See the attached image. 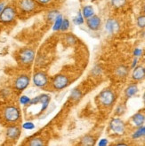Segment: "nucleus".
Wrapping results in <instances>:
<instances>
[{"instance_id": "4468645a", "label": "nucleus", "mask_w": 145, "mask_h": 146, "mask_svg": "<svg viewBox=\"0 0 145 146\" xmlns=\"http://www.w3.org/2000/svg\"><path fill=\"white\" fill-rule=\"evenodd\" d=\"M51 97L47 95V94H41V95H39V104L41 105V111L47 109Z\"/></svg>"}, {"instance_id": "473e14b6", "label": "nucleus", "mask_w": 145, "mask_h": 146, "mask_svg": "<svg viewBox=\"0 0 145 146\" xmlns=\"http://www.w3.org/2000/svg\"><path fill=\"white\" fill-rule=\"evenodd\" d=\"M35 1L41 5H48L52 0H35Z\"/></svg>"}, {"instance_id": "f257e3e1", "label": "nucleus", "mask_w": 145, "mask_h": 146, "mask_svg": "<svg viewBox=\"0 0 145 146\" xmlns=\"http://www.w3.org/2000/svg\"><path fill=\"white\" fill-rule=\"evenodd\" d=\"M4 119L8 123H15L21 118V111L18 107L14 106H8L3 111Z\"/></svg>"}, {"instance_id": "ddd939ff", "label": "nucleus", "mask_w": 145, "mask_h": 146, "mask_svg": "<svg viewBox=\"0 0 145 146\" xmlns=\"http://www.w3.org/2000/svg\"><path fill=\"white\" fill-rule=\"evenodd\" d=\"M132 78L134 81H142L145 79V68L142 66H135L133 71Z\"/></svg>"}, {"instance_id": "5701e85b", "label": "nucleus", "mask_w": 145, "mask_h": 146, "mask_svg": "<svg viewBox=\"0 0 145 146\" xmlns=\"http://www.w3.org/2000/svg\"><path fill=\"white\" fill-rule=\"evenodd\" d=\"M28 144L30 146H42L44 145V142L40 137H34V138L30 140Z\"/></svg>"}, {"instance_id": "6e6552de", "label": "nucleus", "mask_w": 145, "mask_h": 146, "mask_svg": "<svg viewBox=\"0 0 145 146\" xmlns=\"http://www.w3.org/2000/svg\"><path fill=\"white\" fill-rule=\"evenodd\" d=\"M48 83L47 74L44 72H37L33 75V84L38 88H44Z\"/></svg>"}, {"instance_id": "4be33fe9", "label": "nucleus", "mask_w": 145, "mask_h": 146, "mask_svg": "<svg viewBox=\"0 0 145 146\" xmlns=\"http://www.w3.org/2000/svg\"><path fill=\"white\" fill-rule=\"evenodd\" d=\"M110 3L114 8L118 9V8H121L126 5V0H110Z\"/></svg>"}, {"instance_id": "0eeeda50", "label": "nucleus", "mask_w": 145, "mask_h": 146, "mask_svg": "<svg viewBox=\"0 0 145 146\" xmlns=\"http://www.w3.org/2000/svg\"><path fill=\"white\" fill-rule=\"evenodd\" d=\"M30 82V79L27 74L19 75L14 81V89L18 91H23L26 90Z\"/></svg>"}, {"instance_id": "ea45409f", "label": "nucleus", "mask_w": 145, "mask_h": 146, "mask_svg": "<svg viewBox=\"0 0 145 146\" xmlns=\"http://www.w3.org/2000/svg\"><path fill=\"white\" fill-rule=\"evenodd\" d=\"M143 12H144V13H145V5H144V8H143Z\"/></svg>"}, {"instance_id": "72a5a7b5", "label": "nucleus", "mask_w": 145, "mask_h": 146, "mask_svg": "<svg viewBox=\"0 0 145 146\" xmlns=\"http://www.w3.org/2000/svg\"><path fill=\"white\" fill-rule=\"evenodd\" d=\"M142 53V50L141 49H139V48H136V49L134 50V55L135 57H139V56H141Z\"/></svg>"}, {"instance_id": "f8f14e48", "label": "nucleus", "mask_w": 145, "mask_h": 146, "mask_svg": "<svg viewBox=\"0 0 145 146\" xmlns=\"http://www.w3.org/2000/svg\"><path fill=\"white\" fill-rule=\"evenodd\" d=\"M105 29L109 34H115L119 30V23L115 19H109L105 23Z\"/></svg>"}, {"instance_id": "bb28decb", "label": "nucleus", "mask_w": 145, "mask_h": 146, "mask_svg": "<svg viewBox=\"0 0 145 146\" xmlns=\"http://www.w3.org/2000/svg\"><path fill=\"white\" fill-rule=\"evenodd\" d=\"M59 13H59V11H57V10H52V11H50V12L47 13V20H48L49 21H54Z\"/></svg>"}, {"instance_id": "e433bc0d", "label": "nucleus", "mask_w": 145, "mask_h": 146, "mask_svg": "<svg viewBox=\"0 0 145 146\" xmlns=\"http://www.w3.org/2000/svg\"><path fill=\"white\" fill-rule=\"evenodd\" d=\"M5 3L4 2H1L0 3V13H1V12L3 11V9H4V7H5Z\"/></svg>"}, {"instance_id": "9b49d317", "label": "nucleus", "mask_w": 145, "mask_h": 146, "mask_svg": "<svg viewBox=\"0 0 145 146\" xmlns=\"http://www.w3.org/2000/svg\"><path fill=\"white\" fill-rule=\"evenodd\" d=\"M101 24V20L99 16L97 15H93L90 18L87 20V25L89 29L93 31H96L100 29Z\"/></svg>"}, {"instance_id": "f03ea898", "label": "nucleus", "mask_w": 145, "mask_h": 146, "mask_svg": "<svg viewBox=\"0 0 145 146\" xmlns=\"http://www.w3.org/2000/svg\"><path fill=\"white\" fill-rule=\"evenodd\" d=\"M98 99L102 106L105 107H109L114 104L116 100V95L110 89H105L100 92L98 95Z\"/></svg>"}, {"instance_id": "f704fd0d", "label": "nucleus", "mask_w": 145, "mask_h": 146, "mask_svg": "<svg viewBox=\"0 0 145 146\" xmlns=\"http://www.w3.org/2000/svg\"><path fill=\"white\" fill-rule=\"evenodd\" d=\"M107 144H108V140L107 139H101L98 143V145H100V146H105Z\"/></svg>"}, {"instance_id": "c756f323", "label": "nucleus", "mask_w": 145, "mask_h": 146, "mask_svg": "<svg viewBox=\"0 0 145 146\" xmlns=\"http://www.w3.org/2000/svg\"><path fill=\"white\" fill-rule=\"evenodd\" d=\"M70 21L69 20H67V19H63L62 21V26H61V29H60V30L61 31H67L68 29H70Z\"/></svg>"}, {"instance_id": "c9c22d12", "label": "nucleus", "mask_w": 145, "mask_h": 146, "mask_svg": "<svg viewBox=\"0 0 145 146\" xmlns=\"http://www.w3.org/2000/svg\"><path fill=\"white\" fill-rule=\"evenodd\" d=\"M137 58H135L134 59V61H133V64H132V68H134L135 66H136V64H137Z\"/></svg>"}, {"instance_id": "cd10ccee", "label": "nucleus", "mask_w": 145, "mask_h": 146, "mask_svg": "<svg viewBox=\"0 0 145 146\" xmlns=\"http://www.w3.org/2000/svg\"><path fill=\"white\" fill-rule=\"evenodd\" d=\"M65 41H67V42L70 45H73L77 42V38L73 35H71V34H68L65 36Z\"/></svg>"}, {"instance_id": "b1692460", "label": "nucleus", "mask_w": 145, "mask_h": 146, "mask_svg": "<svg viewBox=\"0 0 145 146\" xmlns=\"http://www.w3.org/2000/svg\"><path fill=\"white\" fill-rule=\"evenodd\" d=\"M73 22H74V24L78 25V26L82 25L84 23V16H83L81 12L78 13V14H77V16L75 17L74 20H73Z\"/></svg>"}, {"instance_id": "393cba45", "label": "nucleus", "mask_w": 145, "mask_h": 146, "mask_svg": "<svg viewBox=\"0 0 145 146\" xmlns=\"http://www.w3.org/2000/svg\"><path fill=\"white\" fill-rule=\"evenodd\" d=\"M136 24L140 29H144L145 28V14L140 15L136 19Z\"/></svg>"}, {"instance_id": "7c9ffc66", "label": "nucleus", "mask_w": 145, "mask_h": 146, "mask_svg": "<svg viewBox=\"0 0 145 146\" xmlns=\"http://www.w3.org/2000/svg\"><path fill=\"white\" fill-rule=\"evenodd\" d=\"M22 127L26 130H32L35 128V124H34L33 122H30V121H27V122H24L22 124Z\"/></svg>"}, {"instance_id": "dca6fc26", "label": "nucleus", "mask_w": 145, "mask_h": 146, "mask_svg": "<svg viewBox=\"0 0 145 146\" xmlns=\"http://www.w3.org/2000/svg\"><path fill=\"white\" fill-rule=\"evenodd\" d=\"M137 92H138V86L136 84H130L125 90V95L127 98H130L134 97Z\"/></svg>"}, {"instance_id": "58836bf2", "label": "nucleus", "mask_w": 145, "mask_h": 146, "mask_svg": "<svg viewBox=\"0 0 145 146\" xmlns=\"http://www.w3.org/2000/svg\"><path fill=\"white\" fill-rule=\"evenodd\" d=\"M142 98H143V102H144V104H145V92H144V94H143V97H142Z\"/></svg>"}, {"instance_id": "6ab92c4d", "label": "nucleus", "mask_w": 145, "mask_h": 146, "mask_svg": "<svg viewBox=\"0 0 145 146\" xmlns=\"http://www.w3.org/2000/svg\"><path fill=\"white\" fill-rule=\"evenodd\" d=\"M62 21H63V16L62 14L59 13L57 15V17L55 18V20L54 21V27H53V30L54 31H58L61 29V26H62Z\"/></svg>"}, {"instance_id": "20e7f679", "label": "nucleus", "mask_w": 145, "mask_h": 146, "mask_svg": "<svg viewBox=\"0 0 145 146\" xmlns=\"http://www.w3.org/2000/svg\"><path fill=\"white\" fill-rule=\"evenodd\" d=\"M36 52L31 48H24L19 53L20 62L23 65H30L34 61Z\"/></svg>"}, {"instance_id": "aec40b11", "label": "nucleus", "mask_w": 145, "mask_h": 146, "mask_svg": "<svg viewBox=\"0 0 145 146\" xmlns=\"http://www.w3.org/2000/svg\"><path fill=\"white\" fill-rule=\"evenodd\" d=\"M95 140L92 135L84 136L81 140V144L85 146H92V145H95Z\"/></svg>"}, {"instance_id": "2eb2a0df", "label": "nucleus", "mask_w": 145, "mask_h": 146, "mask_svg": "<svg viewBox=\"0 0 145 146\" xmlns=\"http://www.w3.org/2000/svg\"><path fill=\"white\" fill-rule=\"evenodd\" d=\"M132 121H133V122H134V124L135 126L142 127L145 122V115L141 113H135L133 116Z\"/></svg>"}, {"instance_id": "9d476101", "label": "nucleus", "mask_w": 145, "mask_h": 146, "mask_svg": "<svg viewBox=\"0 0 145 146\" xmlns=\"http://www.w3.org/2000/svg\"><path fill=\"white\" fill-rule=\"evenodd\" d=\"M21 128L16 126V125H12V126H9L7 128H6V136L8 139L10 140H13V141H15L17 140L20 137L21 135Z\"/></svg>"}, {"instance_id": "4c0bfd02", "label": "nucleus", "mask_w": 145, "mask_h": 146, "mask_svg": "<svg viewBox=\"0 0 145 146\" xmlns=\"http://www.w3.org/2000/svg\"><path fill=\"white\" fill-rule=\"evenodd\" d=\"M117 145H126V143H117Z\"/></svg>"}, {"instance_id": "423d86ee", "label": "nucleus", "mask_w": 145, "mask_h": 146, "mask_svg": "<svg viewBox=\"0 0 145 146\" xmlns=\"http://www.w3.org/2000/svg\"><path fill=\"white\" fill-rule=\"evenodd\" d=\"M109 128L116 135H123L126 130V125L124 121L119 118L112 119L109 123Z\"/></svg>"}, {"instance_id": "a211bd4d", "label": "nucleus", "mask_w": 145, "mask_h": 146, "mask_svg": "<svg viewBox=\"0 0 145 146\" xmlns=\"http://www.w3.org/2000/svg\"><path fill=\"white\" fill-rule=\"evenodd\" d=\"M82 14L84 16V18L88 19L90 17H92L93 15H95V10L92 5H86L83 7L82 10Z\"/></svg>"}, {"instance_id": "2f4dec72", "label": "nucleus", "mask_w": 145, "mask_h": 146, "mask_svg": "<svg viewBox=\"0 0 145 146\" xmlns=\"http://www.w3.org/2000/svg\"><path fill=\"white\" fill-rule=\"evenodd\" d=\"M37 104H39V96H37L35 98H33L30 100V106H32V105H37Z\"/></svg>"}, {"instance_id": "412c9836", "label": "nucleus", "mask_w": 145, "mask_h": 146, "mask_svg": "<svg viewBox=\"0 0 145 146\" xmlns=\"http://www.w3.org/2000/svg\"><path fill=\"white\" fill-rule=\"evenodd\" d=\"M82 98V92L78 90V89H75L71 91L70 94V98L74 101H79L80 98Z\"/></svg>"}, {"instance_id": "a878e982", "label": "nucleus", "mask_w": 145, "mask_h": 146, "mask_svg": "<svg viewBox=\"0 0 145 146\" xmlns=\"http://www.w3.org/2000/svg\"><path fill=\"white\" fill-rule=\"evenodd\" d=\"M140 128L135 131L133 135V138H139V137H142V136H144L145 135V127H139Z\"/></svg>"}, {"instance_id": "c85d7f7f", "label": "nucleus", "mask_w": 145, "mask_h": 146, "mask_svg": "<svg viewBox=\"0 0 145 146\" xmlns=\"http://www.w3.org/2000/svg\"><path fill=\"white\" fill-rule=\"evenodd\" d=\"M30 100H31V99H30L28 96L23 95V96H21V97L20 98L19 102H20V104L22 105V106H28V105H30Z\"/></svg>"}, {"instance_id": "7ed1b4c3", "label": "nucleus", "mask_w": 145, "mask_h": 146, "mask_svg": "<svg viewBox=\"0 0 145 146\" xmlns=\"http://www.w3.org/2000/svg\"><path fill=\"white\" fill-rule=\"evenodd\" d=\"M16 10L12 5H5L0 13V22L3 24H10L16 18Z\"/></svg>"}, {"instance_id": "1a4fd4ad", "label": "nucleus", "mask_w": 145, "mask_h": 146, "mask_svg": "<svg viewBox=\"0 0 145 146\" xmlns=\"http://www.w3.org/2000/svg\"><path fill=\"white\" fill-rule=\"evenodd\" d=\"M18 6L22 13H32L35 11L37 3L35 0H19Z\"/></svg>"}, {"instance_id": "f3484780", "label": "nucleus", "mask_w": 145, "mask_h": 146, "mask_svg": "<svg viewBox=\"0 0 145 146\" xmlns=\"http://www.w3.org/2000/svg\"><path fill=\"white\" fill-rule=\"evenodd\" d=\"M128 72H129L128 67L126 66H123V65L118 66L115 70L116 75L120 77V78H124V77H126L127 74H128Z\"/></svg>"}, {"instance_id": "39448f33", "label": "nucleus", "mask_w": 145, "mask_h": 146, "mask_svg": "<svg viewBox=\"0 0 145 146\" xmlns=\"http://www.w3.org/2000/svg\"><path fill=\"white\" fill-rule=\"evenodd\" d=\"M53 87L56 90H62L70 84L69 78L63 74H57L53 79Z\"/></svg>"}]
</instances>
